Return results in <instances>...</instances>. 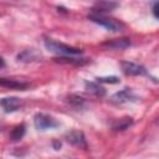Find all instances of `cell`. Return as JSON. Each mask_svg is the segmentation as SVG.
Segmentation results:
<instances>
[{
  "instance_id": "obj_2",
  "label": "cell",
  "mask_w": 159,
  "mask_h": 159,
  "mask_svg": "<svg viewBox=\"0 0 159 159\" xmlns=\"http://www.w3.org/2000/svg\"><path fill=\"white\" fill-rule=\"evenodd\" d=\"M88 19L96 24H98L99 26L107 29L108 31H112V32H119L124 29V25L116 20V19H112V17H108L106 15H99V14H89L88 15Z\"/></svg>"
},
{
  "instance_id": "obj_16",
  "label": "cell",
  "mask_w": 159,
  "mask_h": 159,
  "mask_svg": "<svg viewBox=\"0 0 159 159\" xmlns=\"http://www.w3.org/2000/svg\"><path fill=\"white\" fill-rule=\"evenodd\" d=\"M25 132H26V125H25L24 123L17 124L16 127H14V129H12L11 133H10V140H11V142H17V140H20V139L25 135Z\"/></svg>"
},
{
  "instance_id": "obj_20",
  "label": "cell",
  "mask_w": 159,
  "mask_h": 159,
  "mask_svg": "<svg viewBox=\"0 0 159 159\" xmlns=\"http://www.w3.org/2000/svg\"><path fill=\"white\" fill-rule=\"evenodd\" d=\"M4 66H5V61H4L2 57H0V68H2Z\"/></svg>"
},
{
  "instance_id": "obj_21",
  "label": "cell",
  "mask_w": 159,
  "mask_h": 159,
  "mask_svg": "<svg viewBox=\"0 0 159 159\" xmlns=\"http://www.w3.org/2000/svg\"><path fill=\"white\" fill-rule=\"evenodd\" d=\"M0 129H1V128H0Z\"/></svg>"
},
{
  "instance_id": "obj_11",
  "label": "cell",
  "mask_w": 159,
  "mask_h": 159,
  "mask_svg": "<svg viewBox=\"0 0 159 159\" xmlns=\"http://www.w3.org/2000/svg\"><path fill=\"white\" fill-rule=\"evenodd\" d=\"M0 86L10 88V89H20V91H24L29 87V84L25 83V82L16 81V80H10V78H0Z\"/></svg>"
},
{
  "instance_id": "obj_13",
  "label": "cell",
  "mask_w": 159,
  "mask_h": 159,
  "mask_svg": "<svg viewBox=\"0 0 159 159\" xmlns=\"http://www.w3.org/2000/svg\"><path fill=\"white\" fill-rule=\"evenodd\" d=\"M66 101H67V103H68L72 108H75L76 111L83 109V108H86V106H87L86 99L82 98L81 96H77V94H70Z\"/></svg>"
},
{
  "instance_id": "obj_9",
  "label": "cell",
  "mask_w": 159,
  "mask_h": 159,
  "mask_svg": "<svg viewBox=\"0 0 159 159\" xmlns=\"http://www.w3.org/2000/svg\"><path fill=\"white\" fill-rule=\"evenodd\" d=\"M42 57L41 52L37 51L36 48H26L22 52H20L17 55V61L19 62H24V63H31V62H36Z\"/></svg>"
},
{
  "instance_id": "obj_5",
  "label": "cell",
  "mask_w": 159,
  "mask_h": 159,
  "mask_svg": "<svg viewBox=\"0 0 159 159\" xmlns=\"http://www.w3.org/2000/svg\"><path fill=\"white\" fill-rule=\"evenodd\" d=\"M120 67H122V71L128 76H147L148 75L145 67H143L139 63L132 62V61H123L120 63Z\"/></svg>"
},
{
  "instance_id": "obj_3",
  "label": "cell",
  "mask_w": 159,
  "mask_h": 159,
  "mask_svg": "<svg viewBox=\"0 0 159 159\" xmlns=\"http://www.w3.org/2000/svg\"><path fill=\"white\" fill-rule=\"evenodd\" d=\"M34 125L39 130H47L57 128L60 123L56 120V118L47 113H36L34 117Z\"/></svg>"
},
{
  "instance_id": "obj_18",
  "label": "cell",
  "mask_w": 159,
  "mask_h": 159,
  "mask_svg": "<svg viewBox=\"0 0 159 159\" xmlns=\"http://www.w3.org/2000/svg\"><path fill=\"white\" fill-rule=\"evenodd\" d=\"M157 7H158V2H154L153 4V15H154V17H158L157 16Z\"/></svg>"
},
{
  "instance_id": "obj_8",
  "label": "cell",
  "mask_w": 159,
  "mask_h": 159,
  "mask_svg": "<svg viewBox=\"0 0 159 159\" xmlns=\"http://www.w3.org/2000/svg\"><path fill=\"white\" fill-rule=\"evenodd\" d=\"M101 46L107 50H124L130 46V40L127 37L112 39V40H107V41L102 42Z\"/></svg>"
},
{
  "instance_id": "obj_12",
  "label": "cell",
  "mask_w": 159,
  "mask_h": 159,
  "mask_svg": "<svg viewBox=\"0 0 159 159\" xmlns=\"http://www.w3.org/2000/svg\"><path fill=\"white\" fill-rule=\"evenodd\" d=\"M84 88L88 93L96 96V97H103L106 94V89L98 83V82H92V81H87L84 83Z\"/></svg>"
},
{
  "instance_id": "obj_19",
  "label": "cell",
  "mask_w": 159,
  "mask_h": 159,
  "mask_svg": "<svg viewBox=\"0 0 159 159\" xmlns=\"http://www.w3.org/2000/svg\"><path fill=\"white\" fill-rule=\"evenodd\" d=\"M53 147H55V149H56V150H58V149L61 148V143H60V142H57V140H53Z\"/></svg>"
},
{
  "instance_id": "obj_17",
  "label": "cell",
  "mask_w": 159,
  "mask_h": 159,
  "mask_svg": "<svg viewBox=\"0 0 159 159\" xmlns=\"http://www.w3.org/2000/svg\"><path fill=\"white\" fill-rule=\"evenodd\" d=\"M98 83H119V78L117 76H106V77H97Z\"/></svg>"
},
{
  "instance_id": "obj_6",
  "label": "cell",
  "mask_w": 159,
  "mask_h": 159,
  "mask_svg": "<svg viewBox=\"0 0 159 159\" xmlns=\"http://www.w3.org/2000/svg\"><path fill=\"white\" fill-rule=\"evenodd\" d=\"M66 140H67L70 144L75 145V147L87 149V140H86V138H84V134H83L81 130H77V129L70 130V132L66 134Z\"/></svg>"
},
{
  "instance_id": "obj_14",
  "label": "cell",
  "mask_w": 159,
  "mask_h": 159,
  "mask_svg": "<svg viewBox=\"0 0 159 159\" xmlns=\"http://www.w3.org/2000/svg\"><path fill=\"white\" fill-rule=\"evenodd\" d=\"M133 124V118L130 117H123L118 120H116L112 125V128L116 130V132H123L125 129H128L130 125Z\"/></svg>"
},
{
  "instance_id": "obj_1",
  "label": "cell",
  "mask_w": 159,
  "mask_h": 159,
  "mask_svg": "<svg viewBox=\"0 0 159 159\" xmlns=\"http://www.w3.org/2000/svg\"><path fill=\"white\" fill-rule=\"evenodd\" d=\"M43 43H45V47L50 52L57 53L60 56H80V55H82V50L70 46V45H66V43H62V42H58L52 39H46L43 41Z\"/></svg>"
},
{
  "instance_id": "obj_10",
  "label": "cell",
  "mask_w": 159,
  "mask_h": 159,
  "mask_svg": "<svg viewBox=\"0 0 159 159\" xmlns=\"http://www.w3.org/2000/svg\"><path fill=\"white\" fill-rule=\"evenodd\" d=\"M118 2L114 1H98L93 5L92 7V14H99V15H104V12H111L113 11L116 7H118Z\"/></svg>"
},
{
  "instance_id": "obj_7",
  "label": "cell",
  "mask_w": 159,
  "mask_h": 159,
  "mask_svg": "<svg viewBox=\"0 0 159 159\" xmlns=\"http://www.w3.org/2000/svg\"><path fill=\"white\" fill-rule=\"evenodd\" d=\"M0 107L6 113H12L22 107V102L17 97H4L0 99Z\"/></svg>"
},
{
  "instance_id": "obj_15",
  "label": "cell",
  "mask_w": 159,
  "mask_h": 159,
  "mask_svg": "<svg viewBox=\"0 0 159 159\" xmlns=\"http://www.w3.org/2000/svg\"><path fill=\"white\" fill-rule=\"evenodd\" d=\"M56 62L58 63H71V65H83L87 62V58L77 57V56H60L55 58Z\"/></svg>"
},
{
  "instance_id": "obj_4",
  "label": "cell",
  "mask_w": 159,
  "mask_h": 159,
  "mask_svg": "<svg viewBox=\"0 0 159 159\" xmlns=\"http://www.w3.org/2000/svg\"><path fill=\"white\" fill-rule=\"evenodd\" d=\"M113 104L116 106H122V104H128V103H133L138 101V96L133 92V89L130 88H124L119 92H116L111 99H109Z\"/></svg>"
}]
</instances>
